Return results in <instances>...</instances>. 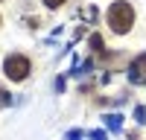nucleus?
<instances>
[{"label":"nucleus","instance_id":"nucleus-5","mask_svg":"<svg viewBox=\"0 0 146 140\" xmlns=\"http://www.w3.org/2000/svg\"><path fill=\"white\" fill-rule=\"evenodd\" d=\"M0 23H3V20H0Z\"/></svg>","mask_w":146,"mask_h":140},{"label":"nucleus","instance_id":"nucleus-2","mask_svg":"<svg viewBox=\"0 0 146 140\" xmlns=\"http://www.w3.org/2000/svg\"><path fill=\"white\" fill-rule=\"evenodd\" d=\"M3 70H6V76H9L12 82H21V79H27V73H29V58H27V55H21V53L6 55Z\"/></svg>","mask_w":146,"mask_h":140},{"label":"nucleus","instance_id":"nucleus-4","mask_svg":"<svg viewBox=\"0 0 146 140\" xmlns=\"http://www.w3.org/2000/svg\"><path fill=\"white\" fill-rule=\"evenodd\" d=\"M62 3H64V0H44V6H50V9H58Z\"/></svg>","mask_w":146,"mask_h":140},{"label":"nucleus","instance_id":"nucleus-1","mask_svg":"<svg viewBox=\"0 0 146 140\" xmlns=\"http://www.w3.org/2000/svg\"><path fill=\"white\" fill-rule=\"evenodd\" d=\"M105 20H108V26H111L117 35H123V32H129L135 26V9H131V3H126V0H117V3L108 6Z\"/></svg>","mask_w":146,"mask_h":140},{"label":"nucleus","instance_id":"nucleus-3","mask_svg":"<svg viewBox=\"0 0 146 140\" xmlns=\"http://www.w3.org/2000/svg\"><path fill=\"white\" fill-rule=\"evenodd\" d=\"M129 79L135 82V85H143V82H146V53L137 55L135 61L129 64Z\"/></svg>","mask_w":146,"mask_h":140}]
</instances>
